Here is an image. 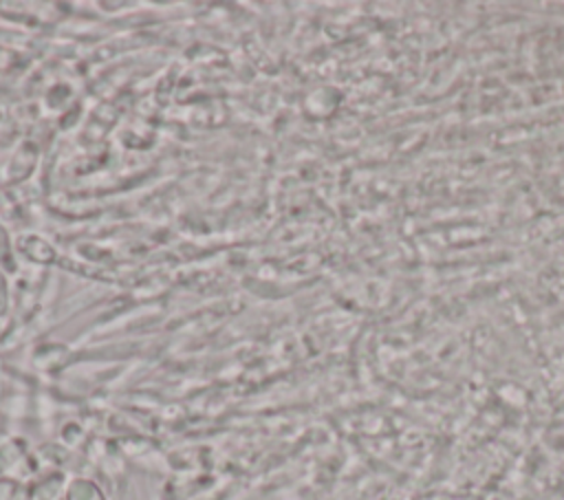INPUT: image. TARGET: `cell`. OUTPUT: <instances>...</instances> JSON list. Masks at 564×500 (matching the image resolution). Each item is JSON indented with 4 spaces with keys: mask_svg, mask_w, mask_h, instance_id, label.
<instances>
[{
    "mask_svg": "<svg viewBox=\"0 0 564 500\" xmlns=\"http://www.w3.org/2000/svg\"><path fill=\"white\" fill-rule=\"evenodd\" d=\"M68 500H104L99 491L88 482H75L68 491Z\"/></svg>",
    "mask_w": 564,
    "mask_h": 500,
    "instance_id": "obj_1",
    "label": "cell"
}]
</instances>
